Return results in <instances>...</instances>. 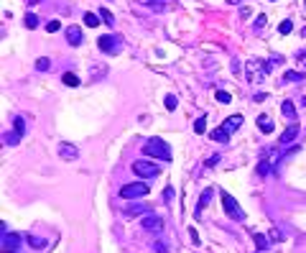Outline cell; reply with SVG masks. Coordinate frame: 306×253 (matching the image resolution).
Segmentation results:
<instances>
[{"mask_svg":"<svg viewBox=\"0 0 306 253\" xmlns=\"http://www.w3.org/2000/svg\"><path fill=\"white\" fill-rule=\"evenodd\" d=\"M240 125H242V115H232V118H227V120L220 125V128H222V131H227V133H232V131H237V128H240Z\"/></svg>","mask_w":306,"mask_h":253,"instance_id":"11","label":"cell"},{"mask_svg":"<svg viewBox=\"0 0 306 253\" xmlns=\"http://www.w3.org/2000/svg\"><path fill=\"white\" fill-rule=\"evenodd\" d=\"M291 28H293V23L291 21H281V26H278V31L286 36V33H291Z\"/></svg>","mask_w":306,"mask_h":253,"instance_id":"27","label":"cell"},{"mask_svg":"<svg viewBox=\"0 0 306 253\" xmlns=\"http://www.w3.org/2000/svg\"><path fill=\"white\" fill-rule=\"evenodd\" d=\"M59 156L67 161H77L79 159V149L74 143H59Z\"/></svg>","mask_w":306,"mask_h":253,"instance_id":"9","label":"cell"},{"mask_svg":"<svg viewBox=\"0 0 306 253\" xmlns=\"http://www.w3.org/2000/svg\"><path fill=\"white\" fill-rule=\"evenodd\" d=\"M143 230H148V233H161V230H163V218H161V215H146V218H143Z\"/></svg>","mask_w":306,"mask_h":253,"instance_id":"7","label":"cell"},{"mask_svg":"<svg viewBox=\"0 0 306 253\" xmlns=\"http://www.w3.org/2000/svg\"><path fill=\"white\" fill-rule=\"evenodd\" d=\"M258 128H260L263 133H271V131H273V120H271L268 115H258Z\"/></svg>","mask_w":306,"mask_h":253,"instance_id":"15","label":"cell"},{"mask_svg":"<svg viewBox=\"0 0 306 253\" xmlns=\"http://www.w3.org/2000/svg\"><path fill=\"white\" fill-rule=\"evenodd\" d=\"M84 23H87L90 28H95L100 21H97V16H95V13H84Z\"/></svg>","mask_w":306,"mask_h":253,"instance_id":"25","label":"cell"},{"mask_svg":"<svg viewBox=\"0 0 306 253\" xmlns=\"http://www.w3.org/2000/svg\"><path fill=\"white\" fill-rule=\"evenodd\" d=\"M138 212H151V210H143V207H138V205H133V207H128V210H125V218H136Z\"/></svg>","mask_w":306,"mask_h":253,"instance_id":"22","label":"cell"},{"mask_svg":"<svg viewBox=\"0 0 306 253\" xmlns=\"http://www.w3.org/2000/svg\"><path fill=\"white\" fill-rule=\"evenodd\" d=\"M306 72H286V77L283 80H288V82H296V80H301Z\"/></svg>","mask_w":306,"mask_h":253,"instance_id":"28","label":"cell"},{"mask_svg":"<svg viewBox=\"0 0 306 253\" xmlns=\"http://www.w3.org/2000/svg\"><path fill=\"white\" fill-rule=\"evenodd\" d=\"M13 125H16V131H13L11 136H6V141H8V143L21 141V138H23V133H26V120H23L21 115H16V118H13Z\"/></svg>","mask_w":306,"mask_h":253,"instance_id":"8","label":"cell"},{"mask_svg":"<svg viewBox=\"0 0 306 253\" xmlns=\"http://www.w3.org/2000/svg\"><path fill=\"white\" fill-rule=\"evenodd\" d=\"M281 115H283L286 120L296 123V107H293V102H291V100H286V102L281 105Z\"/></svg>","mask_w":306,"mask_h":253,"instance_id":"14","label":"cell"},{"mask_svg":"<svg viewBox=\"0 0 306 253\" xmlns=\"http://www.w3.org/2000/svg\"><path fill=\"white\" fill-rule=\"evenodd\" d=\"M263 26H266V16H258L255 18V28H263Z\"/></svg>","mask_w":306,"mask_h":253,"instance_id":"33","label":"cell"},{"mask_svg":"<svg viewBox=\"0 0 306 253\" xmlns=\"http://www.w3.org/2000/svg\"><path fill=\"white\" fill-rule=\"evenodd\" d=\"M59 28H61V23H59V21H51V23L46 26V31H49V33H56Z\"/></svg>","mask_w":306,"mask_h":253,"instance_id":"31","label":"cell"},{"mask_svg":"<svg viewBox=\"0 0 306 253\" xmlns=\"http://www.w3.org/2000/svg\"><path fill=\"white\" fill-rule=\"evenodd\" d=\"M143 154H146V156H153V159L171 161V146H168L163 138H158V136H153V138H148V141H146Z\"/></svg>","mask_w":306,"mask_h":253,"instance_id":"1","label":"cell"},{"mask_svg":"<svg viewBox=\"0 0 306 253\" xmlns=\"http://www.w3.org/2000/svg\"><path fill=\"white\" fill-rule=\"evenodd\" d=\"M158 253H168V243L166 240H156V245H153Z\"/></svg>","mask_w":306,"mask_h":253,"instance_id":"30","label":"cell"},{"mask_svg":"<svg viewBox=\"0 0 306 253\" xmlns=\"http://www.w3.org/2000/svg\"><path fill=\"white\" fill-rule=\"evenodd\" d=\"M97 46H100V51L115 56V54L122 49V41H120L117 36H100V39H97Z\"/></svg>","mask_w":306,"mask_h":253,"instance_id":"6","label":"cell"},{"mask_svg":"<svg viewBox=\"0 0 306 253\" xmlns=\"http://www.w3.org/2000/svg\"><path fill=\"white\" fill-rule=\"evenodd\" d=\"M303 3H306V0H303Z\"/></svg>","mask_w":306,"mask_h":253,"instance_id":"37","label":"cell"},{"mask_svg":"<svg viewBox=\"0 0 306 253\" xmlns=\"http://www.w3.org/2000/svg\"><path fill=\"white\" fill-rule=\"evenodd\" d=\"M148 195V184L146 182H133V184H122L120 197L122 200H141Z\"/></svg>","mask_w":306,"mask_h":253,"instance_id":"2","label":"cell"},{"mask_svg":"<svg viewBox=\"0 0 306 253\" xmlns=\"http://www.w3.org/2000/svg\"><path fill=\"white\" fill-rule=\"evenodd\" d=\"M133 171H136L138 176H143V179H156L161 169H158L156 164H151V161H146V159H138V161L133 164Z\"/></svg>","mask_w":306,"mask_h":253,"instance_id":"5","label":"cell"},{"mask_svg":"<svg viewBox=\"0 0 306 253\" xmlns=\"http://www.w3.org/2000/svg\"><path fill=\"white\" fill-rule=\"evenodd\" d=\"M28 243H31L33 248H46V240L38 238V235H28Z\"/></svg>","mask_w":306,"mask_h":253,"instance_id":"20","label":"cell"},{"mask_svg":"<svg viewBox=\"0 0 306 253\" xmlns=\"http://www.w3.org/2000/svg\"><path fill=\"white\" fill-rule=\"evenodd\" d=\"M21 233H3V240H0V250L3 253H18L21 250Z\"/></svg>","mask_w":306,"mask_h":253,"instance_id":"4","label":"cell"},{"mask_svg":"<svg viewBox=\"0 0 306 253\" xmlns=\"http://www.w3.org/2000/svg\"><path fill=\"white\" fill-rule=\"evenodd\" d=\"M222 207H225L227 218H232V220H245V212H242V207L237 205V200H235L230 192H222Z\"/></svg>","mask_w":306,"mask_h":253,"instance_id":"3","label":"cell"},{"mask_svg":"<svg viewBox=\"0 0 306 253\" xmlns=\"http://www.w3.org/2000/svg\"><path fill=\"white\" fill-rule=\"evenodd\" d=\"M100 16H102V21H105L107 26H112V23H115V18H112V13H110V11H105V8H100Z\"/></svg>","mask_w":306,"mask_h":253,"instance_id":"24","label":"cell"},{"mask_svg":"<svg viewBox=\"0 0 306 253\" xmlns=\"http://www.w3.org/2000/svg\"><path fill=\"white\" fill-rule=\"evenodd\" d=\"M255 243H258V250H268V238L263 233H255Z\"/></svg>","mask_w":306,"mask_h":253,"instance_id":"18","label":"cell"},{"mask_svg":"<svg viewBox=\"0 0 306 253\" xmlns=\"http://www.w3.org/2000/svg\"><path fill=\"white\" fill-rule=\"evenodd\" d=\"M67 41H69L72 46H79V44L84 41L82 28H79V26H69V28H67Z\"/></svg>","mask_w":306,"mask_h":253,"instance_id":"10","label":"cell"},{"mask_svg":"<svg viewBox=\"0 0 306 253\" xmlns=\"http://www.w3.org/2000/svg\"><path fill=\"white\" fill-rule=\"evenodd\" d=\"M189 233H192V240H194V243H199V235H197V230H194V228H189Z\"/></svg>","mask_w":306,"mask_h":253,"instance_id":"34","label":"cell"},{"mask_svg":"<svg viewBox=\"0 0 306 253\" xmlns=\"http://www.w3.org/2000/svg\"><path fill=\"white\" fill-rule=\"evenodd\" d=\"M26 26H28V28H36V26H38V16L28 13V16H26Z\"/></svg>","mask_w":306,"mask_h":253,"instance_id":"26","label":"cell"},{"mask_svg":"<svg viewBox=\"0 0 306 253\" xmlns=\"http://www.w3.org/2000/svg\"><path fill=\"white\" fill-rule=\"evenodd\" d=\"M217 100H220V102H230L232 95H230V92H217Z\"/></svg>","mask_w":306,"mask_h":253,"instance_id":"32","label":"cell"},{"mask_svg":"<svg viewBox=\"0 0 306 253\" xmlns=\"http://www.w3.org/2000/svg\"><path fill=\"white\" fill-rule=\"evenodd\" d=\"M209 200H212V189H204V192L199 195V207H197V215H194L197 220H202V210L209 205Z\"/></svg>","mask_w":306,"mask_h":253,"instance_id":"13","label":"cell"},{"mask_svg":"<svg viewBox=\"0 0 306 253\" xmlns=\"http://www.w3.org/2000/svg\"><path fill=\"white\" fill-rule=\"evenodd\" d=\"M49 64H51V61H49L46 56H41V59L36 61V69H38V72H46V69H49Z\"/></svg>","mask_w":306,"mask_h":253,"instance_id":"23","label":"cell"},{"mask_svg":"<svg viewBox=\"0 0 306 253\" xmlns=\"http://www.w3.org/2000/svg\"><path fill=\"white\" fill-rule=\"evenodd\" d=\"M296 136H298V125H296V123H291V125H288V128H286V131L281 133V146H286V143H291V141H293Z\"/></svg>","mask_w":306,"mask_h":253,"instance_id":"12","label":"cell"},{"mask_svg":"<svg viewBox=\"0 0 306 253\" xmlns=\"http://www.w3.org/2000/svg\"><path fill=\"white\" fill-rule=\"evenodd\" d=\"M176 105H179L176 95H166V107H168V110H176Z\"/></svg>","mask_w":306,"mask_h":253,"instance_id":"29","label":"cell"},{"mask_svg":"<svg viewBox=\"0 0 306 253\" xmlns=\"http://www.w3.org/2000/svg\"><path fill=\"white\" fill-rule=\"evenodd\" d=\"M141 3H143V6H151V8H163L168 0H141Z\"/></svg>","mask_w":306,"mask_h":253,"instance_id":"21","label":"cell"},{"mask_svg":"<svg viewBox=\"0 0 306 253\" xmlns=\"http://www.w3.org/2000/svg\"><path fill=\"white\" fill-rule=\"evenodd\" d=\"M194 131H197V133H204V131H207V118H197V120H194Z\"/></svg>","mask_w":306,"mask_h":253,"instance_id":"19","label":"cell"},{"mask_svg":"<svg viewBox=\"0 0 306 253\" xmlns=\"http://www.w3.org/2000/svg\"><path fill=\"white\" fill-rule=\"evenodd\" d=\"M260 253H266V250H260Z\"/></svg>","mask_w":306,"mask_h":253,"instance_id":"36","label":"cell"},{"mask_svg":"<svg viewBox=\"0 0 306 253\" xmlns=\"http://www.w3.org/2000/svg\"><path fill=\"white\" fill-rule=\"evenodd\" d=\"M303 105H306V95H303Z\"/></svg>","mask_w":306,"mask_h":253,"instance_id":"35","label":"cell"},{"mask_svg":"<svg viewBox=\"0 0 306 253\" xmlns=\"http://www.w3.org/2000/svg\"><path fill=\"white\" fill-rule=\"evenodd\" d=\"M209 138H212V141H220V143H227V141H230V133L222 131V128H217V131L209 133Z\"/></svg>","mask_w":306,"mask_h":253,"instance_id":"16","label":"cell"},{"mask_svg":"<svg viewBox=\"0 0 306 253\" xmlns=\"http://www.w3.org/2000/svg\"><path fill=\"white\" fill-rule=\"evenodd\" d=\"M61 80H64V85H69V87H77V85H79V77H77V75H72V72H67Z\"/></svg>","mask_w":306,"mask_h":253,"instance_id":"17","label":"cell"}]
</instances>
